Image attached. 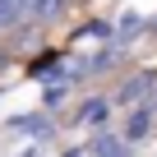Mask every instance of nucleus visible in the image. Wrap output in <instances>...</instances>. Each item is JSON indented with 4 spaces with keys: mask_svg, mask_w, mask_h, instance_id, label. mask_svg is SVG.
<instances>
[{
    "mask_svg": "<svg viewBox=\"0 0 157 157\" xmlns=\"http://www.w3.org/2000/svg\"><path fill=\"white\" fill-rule=\"evenodd\" d=\"M139 93H148V78H129V83L120 88V102L129 106V102H139Z\"/></svg>",
    "mask_w": 157,
    "mask_h": 157,
    "instance_id": "0eeeda50",
    "label": "nucleus"
},
{
    "mask_svg": "<svg viewBox=\"0 0 157 157\" xmlns=\"http://www.w3.org/2000/svg\"><path fill=\"white\" fill-rule=\"evenodd\" d=\"M23 157H42V152H37V148H33V152H23Z\"/></svg>",
    "mask_w": 157,
    "mask_h": 157,
    "instance_id": "1a4fd4ad",
    "label": "nucleus"
},
{
    "mask_svg": "<svg viewBox=\"0 0 157 157\" xmlns=\"http://www.w3.org/2000/svg\"><path fill=\"white\" fill-rule=\"evenodd\" d=\"M152 28H157V19H152Z\"/></svg>",
    "mask_w": 157,
    "mask_h": 157,
    "instance_id": "9d476101",
    "label": "nucleus"
},
{
    "mask_svg": "<svg viewBox=\"0 0 157 157\" xmlns=\"http://www.w3.org/2000/svg\"><path fill=\"white\" fill-rule=\"evenodd\" d=\"M10 125H14V129H33V139H46V134H51V120H46V116H14Z\"/></svg>",
    "mask_w": 157,
    "mask_h": 157,
    "instance_id": "7ed1b4c3",
    "label": "nucleus"
},
{
    "mask_svg": "<svg viewBox=\"0 0 157 157\" xmlns=\"http://www.w3.org/2000/svg\"><path fill=\"white\" fill-rule=\"evenodd\" d=\"M148 129H152V106H143V111H134V116H129L125 139H129V143H139V139H148Z\"/></svg>",
    "mask_w": 157,
    "mask_h": 157,
    "instance_id": "f03ea898",
    "label": "nucleus"
},
{
    "mask_svg": "<svg viewBox=\"0 0 157 157\" xmlns=\"http://www.w3.org/2000/svg\"><path fill=\"white\" fill-rule=\"evenodd\" d=\"M65 157H93V152H88V148H74V152H65Z\"/></svg>",
    "mask_w": 157,
    "mask_h": 157,
    "instance_id": "6e6552de",
    "label": "nucleus"
},
{
    "mask_svg": "<svg viewBox=\"0 0 157 157\" xmlns=\"http://www.w3.org/2000/svg\"><path fill=\"white\" fill-rule=\"evenodd\" d=\"M139 28H143V19H139V14H125V19L116 23V42H129Z\"/></svg>",
    "mask_w": 157,
    "mask_h": 157,
    "instance_id": "39448f33",
    "label": "nucleus"
},
{
    "mask_svg": "<svg viewBox=\"0 0 157 157\" xmlns=\"http://www.w3.org/2000/svg\"><path fill=\"white\" fill-rule=\"evenodd\" d=\"M88 152H93V157H129V139H125V134L97 129V134L88 139Z\"/></svg>",
    "mask_w": 157,
    "mask_h": 157,
    "instance_id": "f257e3e1",
    "label": "nucleus"
},
{
    "mask_svg": "<svg viewBox=\"0 0 157 157\" xmlns=\"http://www.w3.org/2000/svg\"><path fill=\"white\" fill-rule=\"evenodd\" d=\"M65 83H69V78H56V83L42 93V106H46V111H56V106L65 102Z\"/></svg>",
    "mask_w": 157,
    "mask_h": 157,
    "instance_id": "20e7f679",
    "label": "nucleus"
},
{
    "mask_svg": "<svg viewBox=\"0 0 157 157\" xmlns=\"http://www.w3.org/2000/svg\"><path fill=\"white\" fill-rule=\"evenodd\" d=\"M106 116H111V106H106V102H88V106H83V116H78V120H88V125H102Z\"/></svg>",
    "mask_w": 157,
    "mask_h": 157,
    "instance_id": "423d86ee",
    "label": "nucleus"
}]
</instances>
